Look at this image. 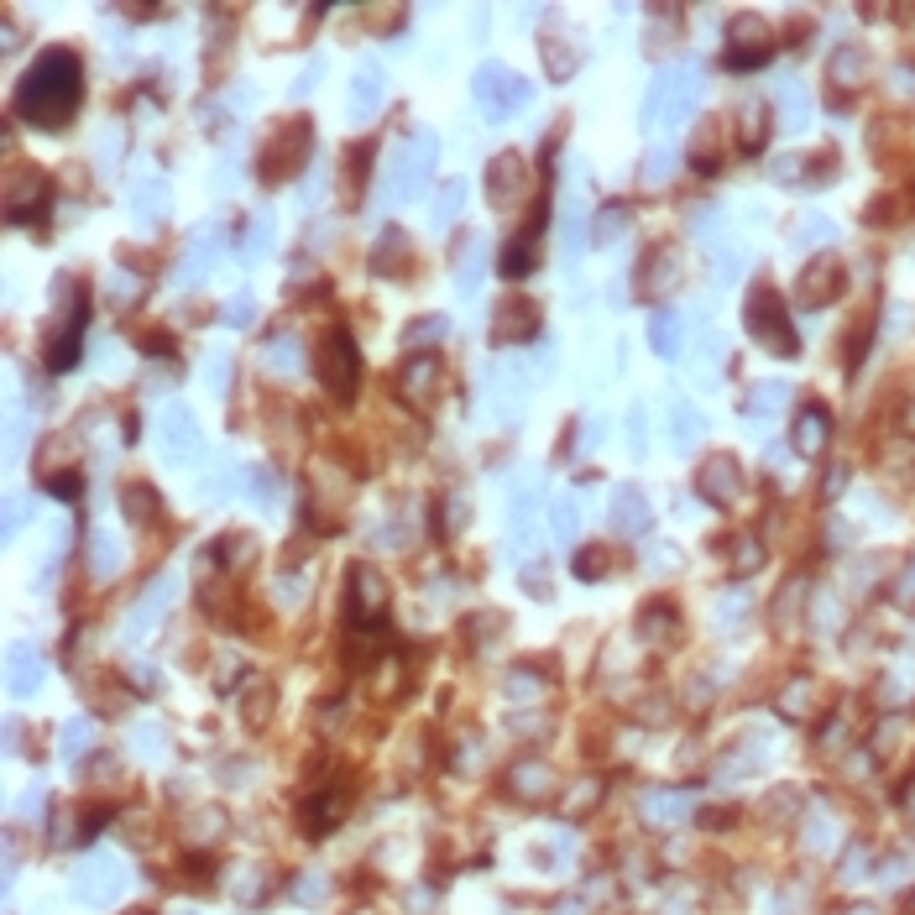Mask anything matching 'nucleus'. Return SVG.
<instances>
[{
    "label": "nucleus",
    "instance_id": "dca6fc26",
    "mask_svg": "<svg viewBox=\"0 0 915 915\" xmlns=\"http://www.w3.org/2000/svg\"><path fill=\"white\" fill-rule=\"evenodd\" d=\"M670 434H675L680 450L691 445V434H696V414H691V408H670Z\"/></svg>",
    "mask_w": 915,
    "mask_h": 915
},
{
    "label": "nucleus",
    "instance_id": "6e6552de",
    "mask_svg": "<svg viewBox=\"0 0 915 915\" xmlns=\"http://www.w3.org/2000/svg\"><path fill=\"white\" fill-rule=\"evenodd\" d=\"M644 523H649V502L638 497L633 487L617 492V502H612V529H617V534H638Z\"/></svg>",
    "mask_w": 915,
    "mask_h": 915
},
{
    "label": "nucleus",
    "instance_id": "423d86ee",
    "mask_svg": "<svg viewBox=\"0 0 915 915\" xmlns=\"http://www.w3.org/2000/svg\"><path fill=\"white\" fill-rule=\"evenodd\" d=\"M701 492L712 497V502L743 497V471H738V461H732V455H712V461L701 466Z\"/></svg>",
    "mask_w": 915,
    "mask_h": 915
},
{
    "label": "nucleus",
    "instance_id": "2eb2a0df",
    "mask_svg": "<svg viewBox=\"0 0 915 915\" xmlns=\"http://www.w3.org/2000/svg\"><path fill=\"white\" fill-rule=\"evenodd\" d=\"M403 387L414 393V403H429V393H434V361H419L414 372L403 377Z\"/></svg>",
    "mask_w": 915,
    "mask_h": 915
},
{
    "label": "nucleus",
    "instance_id": "f8f14e48",
    "mask_svg": "<svg viewBox=\"0 0 915 915\" xmlns=\"http://www.w3.org/2000/svg\"><path fill=\"white\" fill-rule=\"evenodd\" d=\"M163 440L173 445L178 461L194 450V424H189V414H183V408H168V414H163Z\"/></svg>",
    "mask_w": 915,
    "mask_h": 915
},
{
    "label": "nucleus",
    "instance_id": "ddd939ff",
    "mask_svg": "<svg viewBox=\"0 0 915 915\" xmlns=\"http://www.w3.org/2000/svg\"><path fill=\"white\" fill-rule=\"evenodd\" d=\"M654 351H665V356L680 351V319L675 314H654Z\"/></svg>",
    "mask_w": 915,
    "mask_h": 915
},
{
    "label": "nucleus",
    "instance_id": "f03ea898",
    "mask_svg": "<svg viewBox=\"0 0 915 915\" xmlns=\"http://www.w3.org/2000/svg\"><path fill=\"white\" fill-rule=\"evenodd\" d=\"M743 319H748V330L759 335L764 346H774V351H795V335H790V325L780 319V299H774L769 288L748 293V304H743Z\"/></svg>",
    "mask_w": 915,
    "mask_h": 915
},
{
    "label": "nucleus",
    "instance_id": "f3484780",
    "mask_svg": "<svg viewBox=\"0 0 915 915\" xmlns=\"http://www.w3.org/2000/svg\"><path fill=\"white\" fill-rule=\"evenodd\" d=\"M461 194H466L461 183H450V189L440 194V204H434V220L445 225V220H455V215H461Z\"/></svg>",
    "mask_w": 915,
    "mask_h": 915
},
{
    "label": "nucleus",
    "instance_id": "9b49d317",
    "mask_svg": "<svg viewBox=\"0 0 915 915\" xmlns=\"http://www.w3.org/2000/svg\"><path fill=\"white\" fill-rule=\"evenodd\" d=\"M37 654L32 649H11V675H6V685H11V696H27L32 685H37Z\"/></svg>",
    "mask_w": 915,
    "mask_h": 915
},
{
    "label": "nucleus",
    "instance_id": "5701e85b",
    "mask_svg": "<svg viewBox=\"0 0 915 915\" xmlns=\"http://www.w3.org/2000/svg\"><path fill=\"white\" fill-rule=\"evenodd\" d=\"M89 722H68V732H63V743H68V753H84V743H89Z\"/></svg>",
    "mask_w": 915,
    "mask_h": 915
},
{
    "label": "nucleus",
    "instance_id": "4be33fe9",
    "mask_svg": "<svg viewBox=\"0 0 915 915\" xmlns=\"http://www.w3.org/2000/svg\"><path fill=\"white\" fill-rule=\"evenodd\" d=\"M440 330H445L440 319H419V325H414V335H408V340H414V346H434V340H440Z\"/></svg>",
    "mask_w": 915,
    "mask_h": 915
},
{
    "label": "nucleus",
    "instance_id": "39448f33",
    "mask_svg": "<svg viewBox=\"0 0 915 915\" xmlns=\"http://www.w3.org/2000/svg\"><path fill=\"white\" fill-rule=\"evenodd\" d=\"M476 95L487 100V110H492V116H508L513 105H523V100H529V84H523V79H513L508 68H487V74H482V84H476Z\"/></svg>",
    "mask_w": 915,
    "mask_h": 915
},
{
    "label": "nucleus",
    "instance_id": "1a4fd4ad",
    "mask_svg": "<svg viewBox=\"0 0 915 915\" xmlns=\"http://www.w3.org/2000/svg\"><path fill=\"white\" fill-rule=\"evenodd\" d=\"M523 178H529V173H523L518 157H497L492 173H487V189H492V199H513L523 189Z\"/></svg>",
    "mask_w": 915,
    "mask_h": 915
},
{
    "label": "nucleus",
    "instance_id": "0eeeda50",
    "mask_svg": "<svg viewBox=\"0 0 915 915\" xmlns=\"http://www.w3.org/2000/svg\"><path fill=\"white\" fill-rule=\"evenodd\" d=\"M121 884H126V868L105 858V863H89L84 874H79V884H74V889H79L84 900H95V905H100V900H110V895H116Z\"/></svg>",
    "mask_w": 915,
    "mask_h": 915
},
{
    "label": "nucleus",
    "instance_id": "6ab92c4d",
    "mask_svg": "<svg viewBox=\"0 0 915 915\" xmlns=\"http://www.w3.org/2000/svg\"><path fill=\"white\" fill-rule=\"evenodd\" d=\"M617 231H628V215H623V210H607V215L597 220V246H607Z\"/></svg>",
    "mask_w": 915,
    "mask_h": 915
},
{
    "label": "nucleus",
    "instance_id": "a211bd4d",
    "mask_svg": "<svg viewBox=\"0 0 915 915\" xmlns=\"http://www.w3.org/2000/svg\"><path fill=\"white\" fill-rule=\"evenodd\" d=\"M816 440H821V419H816V408H811V414L800 419V429H795V445L811 455V450H816Z\"/></svg>",
    "mask_w": 915,
    "mask_h": 915
},
{
    "label": "nucleus",
    "instance_id": "412c9836",
    "mask_svg": "<svg viewBox=\"0 0 915 915\" xmlns=\"http://www.w3.org/2000/svg\"><path fill=\"white\" fill-rule=\"evenodd\" d=\"M555 534H560V539L576 534V502H570V497H565V502H555Z\"/></svg>",
    "mask_w": 915,
    "mask_h": 915
},
{
    "label": "nucleus",
    "instance_id": "4468645a",
    "mask_svg": "<svg viewBox=\"0 0 915 915\" xmlns=\"http://www.w3.org/2000/svg\"><path fill=\"white\" fill-rule=\"evenodd\" d=\"M377 100H382V74H377V68H366V74L356 79V89H351V105H356V110H361V105L372 110Z\"/></svg>",
    "mask_w": 915,
    "mask_h": 915
},
{
    "label": "nucleus",
    "instance_id": "7ed1b4c3",
    "mask_svg": "<svg viewBox=\"0 0 915 915\" xmlns=\"http://www.w3.org/2000/svg\"><path fill=\"white\" fill-rule=\"evenodd\" d=\"M319 382L330 387L335 398H351V387H356V346H351V335H325V351H319Z\"/></svg>",
    "mask_w": 915,
    "mask_h": 915
},
{
    "label": "nucleus",
    "instance_id": "f257e3e1",
    "mask_svg": "<svg viewBox=\"0 0 915 915\" xmlns=\"http://www.w3.org/2000/svg\"><path fill=\"white\" fill-rule=\"evenodd\" d=\"M84 100V68L68 48H48L21 79V95H16V110L27 116V126H42V131H58L68 116L79 110Z\"/></svg>",
    "mask_w": 915,
    "mask_h": 915
},
{
    "label": "nucleus",
    "instance_id": "9d476101",
    "mask_svg": "<svg viewBox=\"0 0 915 915\" xmlns=\"http://www.w3.org/2000/svg\"><path fill=\"white\" fill-rule=\"evenodd\" d=\"M351 602H356V617H361V612L377 617V612L387 607V591H382V581L372 576V570H356V576H351Z\"/></svg>",
    "mask_w": 915,
    "mask_h": 915
},
{
    "label": "nucleus",
    "instance_id": "aec40b11",
    "mask_svg": "<svg viewBox=\"0 0 915 915\" xmlns=\"http://www.w3.org/2000/svg\"><path fill=\"white\" fill-rule=\"evenodd\" d=\"M126 518H131V523H147V518H152V508H147V487H131V492H126Z\"/></svg>",
    "mask_w": 915,
    "mask_h": 915
},
{
    "label": "nucleus",
    "instance_id": "20e7f679",
    "mask_svg": "<svg viewBox=\"0 0 915 915\" xmlns=\"http://www.w3.org/2000/svg\"><path fill=\"white\" fill-rule=\"evenodd\" d=\"M691 74H665L654 84V95H649V126H675L685 110H691Z\"/></svg>",
    "mask_w": 915,
    "mask_h": 915
}]
</instances>
